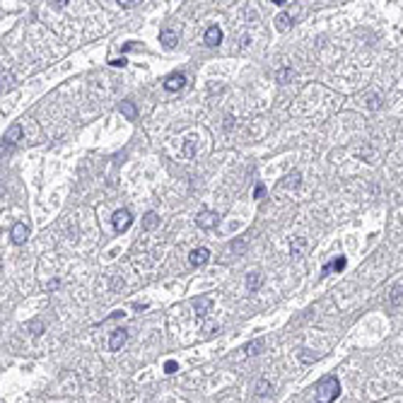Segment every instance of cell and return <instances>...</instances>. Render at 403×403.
<instances>
[{"label": "cell", "mask_w": 403, "mask_h": 403, "mask_svg": "<svg viewBox=\"0 0 403 403\" xmlns=\"http://www.w3.org/2000/svg\"><path fill=\"white\" fill-rule=\"evenodd\" d=\"M338 394H340L338 377L328 374L324 379H319V384H316V403H333L338 398Z\"/></svg>", "instance_id": "1"}, {"label": "cell", "mask_w": 403, "mask_h": 403, "mask_svg": "<svg viewBox=\"0 0 403 403\" xmlns=\"http://www.w3.org/2000/svg\"><path fill=\"white\" fill-rule=\"evenodd\" d=\"M111 225H114V229L116 232H126L131 225H133V215H131V210H126V208H121V210H116V213L111 215Z\"/></svg>", "instance_id": "2"}, {"label": "cell", "mask_w": 403, "mask_h": 403, "mask_svg": "<svg viewBox=\"0 0 403 403\" xmlns=\"http://www.w3.org/2000/svg\"><path fill=\"white\" fill-rule=\"evenodd\" d=\"M20 135H22V126H20V123H12V126L8 128V133L3 135V152L12 150V148H15V142L20 140Z\"/></svg>", "instance_id": "3"}, {"label": "cell", "mask_w": 403, "mask_h": 403, "mask_svg": "<svg viewBox=\"0 0 403 403\" xmlns=\"http://www.w3.org/2000/svg\"><path fill=\"white\" fill-rule=\"evenodd\" d=\"M184 85H186V75H184V72H179V70L164 78V89H167V92H179Z\"/></svg>", "instance_id": "4"}, {"label": "cell", "mask_w": 403, "mask_h": 403, "mask_svg": "<svg viewBox=\"0 0 403 403\" xmlns=\"http://www.w3.org/2000/svg\"><path fill=\"white\" fill-rule=\"evenodd\" d=\"M196 222H198V227H200V229H213V227H217L220 215L213 213V210H203V213L196 217Z\"/></svg>", "instance_id": "5"}, {"label": "cell", "mask_w": 403, "mask_h": 403, "mask_svg": "<svg viewBox=\"0 0 403 403\" xmlns=\"http://www.w3.org/2000/svg\"><path fill=\"white\" fill-rule=\"evenodd\" d=\"M10 239H12L15 244H24V242L29 239V227H27L24 222H15L12 229H10Z\"/></svg>", "instance_id": "6"}, {"label": "cell", "mask_w": 403, "mask_h": 403, "mask_svg": "<svg viewBox=\"0 0 403 403\" xmlns=\"http://www.w3.org/2000/svg\"><path fill=\"white\" fill-rule=\"evenodd\" d=\"M208 259H210V251H208L206 246H198V249H193V251L189 253L191 266H196V268H200V266H206Z\"/></svg>", "instance_id": "7"}, {"label": "cell", "mask_w": 403, "mask_h": 403, "mask_svg": "<svg viewBox=\"0 0 403 403\" xmlns=\"http://www.w3.org/2000/svg\"><path fill=\"white\" fill-rule=\"evenodd\" d=\"M210 307H213V295H203V297H198V300L193 302V309H196L198 319H206Z\"/></svg>", "instance_id": "8"}, {"label": "cell", "mask_w": 403, "mask_h": 403, "mask_svg": "<svg viewBox=\"0 0 403 403\" xmlns=\"http://www.w3.org/2000/svg\"><path fill=\"white\" fill-rule=\"evenodd\" d=\"M203 44L210 46V48L220 46V44H222V29H220V27H208L206 36H203Z\"/></svg>", "instance_id": "9"}, {"label": "cell", "mask_w": 403, "mask_h": 403, "mask_svg": "<svg viewBox=\"0 0 403 403\" xmlns=\"http://www.w3.org/2000/svg\"><path fill=\"white\" fill-rule=\"evenodd\" d=\"M126 340H128V328H116L109 338V348L111 350H121L123 345H126Z\"/></svg>", "instance_id": "10"}, {"label": "cell", "mask_w": 403, "mask_h": 403, "mask_svg": "<svg viewBox=\"0 0 403 403\" xmlns=\"http://www.w3.org/2000/svg\"><path fill=\"white\" fill-rule=\"evenodd\" d=\"M345 266H348V259H345V256H336L333 261L326 263L321 273H324V276H328V273H340V270H345Z\"/></svg>", "instance_id": "11"}, {"label": "cell", "mask_w": 403, "mask_h": 403, "mask_svg": "<svg viewBox=\"0 0 403 403\" xmlns=\"http://www.w3.org/2000/svg\"><path fill=\"white\" fill-rule=\"evenodd\" d=\"M176 41H179V36H176V32L172 29V27H164V29H159V44L167 48L176 46Z\"/></svg>", "instance_id": "12"}, {"label": "cell", "mask_w": 403, "mask_h": 403, "mask_svg": "<svg viewBox=\"0 0 403 403\" xmlns=\"http://www.w3.org/2000/svg\"><path fill=\"white\" fill-rule=\"evenodd\" d=\"M119 109H121V114H123V116H126L128 121L138 119V109H135V104L131 102V99H123V102L119 104Z\"/></svg>", "instance_id": "13"}, {"label": "cell", "mask_w": 403, "mask_h": 403, "mask_svg": "<svg viewBox=\"0 0 403 403\" xmlns=\"http://www.w3.org/2000/svg\"><path fill=\"white\" fill-rule=\"evenodd\" d=\"M261 283H263V278H261V273H256V270H251V273L246 276V290H249V292H256V290L261 287Z\"/></svg>", "instance_id": "14"}, {"label": "cell", "mask_w": 403, "mask_h": 403, "mask_svg": "<svg viewBox=\"0 0 403 403\" xmlns=\"http://www.w3.org/2000/svg\"><path fill=\"white\" fill-rule=\"evenodd\" d=\"M276 27H278V32H287V29L292 27V17L287 15V12H280V15L276 17Z\"/></svg>", "instance_id": "15"}, {"label": "cell", "mask_w": 403, "mask_h": 403, "mask_svg": "<svg viewBox=\"0 0 403 403\" xmlns=\"http://www.w3.org/2000/svg\"><path fill=\"white\" fill-rule=\"evenodd\" d=\"M263 350V340H251V343H246L244 350L242 353H246V355H259Z\"/></svg>", "instance_id": "16"}, {"label": "cell", "mask_w": 403, "mask_h": 403, "mask_svg": "<svg viewBox=\"0 0 403 403\" xmlns=\"http://www.w3.org/2000/svg\"><path fill=\"white\" fill-rule=\"evenodd\" d=\"M159 225V217H157V213H145V217H142V227L145 229H155Z\"/></svg>", "instance_id": "17"}, {"label": "cell", "mask_w": 403, "mask_h": 403, "mask_svg": "<svg viewBox=\"0 0 403 403\" xmlns=\"http://www.w3.org/2000/svg\"><path fill=\"white\" fill-rule=\"evenodd\" d=\"M302 251H304V239H297V242H292V249H290L292 259H300Z\"/></svg>", "instance_id": "18"}, {"label": "cell", "mask_w": 403, "mask_h": 403, "mask_svg": "<svg viewBox=\"0 0 403 403\" xmlns=\"http://www.w3.org/2000/svg\"><path fill=\"white\" fill-rule=\"evenodd\" d=\"M283 181H285V186H295V189H297V186H300V181H302V174H300V172H295V174L285 176Z\"/></svg>", "instance_id": "19"}, {"label": "cell", "mask_w": 403, "mask_h": 403, "mask_svg": "<svg viewBox=\"0 0 403 403\" xmlns=\"http://www.w3.org/2000/svg\"><path fill=\"white\" fill-rule=\"evenodd\" d=\"M253 198H256V200H263V198H266V186H263V184H256V186H253Z\"/></svg>", "instance_id": "20"}, {"label": "cell", "mask_w": 403, "mask_h": 403, "mask_svg": "<svg viewBox=\"0 0 403 403\" xmlns=\"http://www.w3.org/2000/svg\"><path fill=\"white\" fill-rule=\"evenodd\" d=\"M256 391H259V396H268L270 394V384L266 379L259 381V387H256Z\"/></svg>", "instance_id": "21"}, {"label": "cell", "mask_w": 403, "mask_h": 403, "mask_svg": "<svg viewBox=\"0 0 403 403\" xmlns=\"http://www.w3.org/2000/svg\"><path fill=\"white\" fill-rule=\"evenodd\" d=\"M292 75H295V72L290 70V68H283V70L278 72V82H283V85H285V82H287V80L292 78Z\"/></svg>", "instance_id": "22"}, {"label": "cell", "mask_w": 403, "mask_h": 403, "mask_svg": "<svg viewBox=\"0 0 403 403\" xmlns=\"http://www.w3.org/2000/svg\"><path fill=\"white\" fill-rule=\"evenodd\" d=\"M111 68H123V65H128V58L126 56H121V58H114V61H109Z\"/></svg>", "instance_id": "23"}, {"label": "cell", "mask_w": 403, "mask_h": 403, "mask_svg": "<svg viewBox=\"0 0 403 403\" xmlns=\"http://www.w3.org/2000/svg\"><path fill=\"white\" fill-rule=\"evenodd\" d=\"M176 370H179V364H176L174 360H167V362H164V372H167V374H172V372H176Z\"/></svg>", "instance_id": "24"}, {"label": "cell", "mask_w": 403, "mask_h": 403, "mask_svg": "<svg viewBox=\"0 0 403 403\" xmlns=\"http://www.w3.org/2000/svg\"><path fill=\"white\" fill-rule=\"evenodd\" d=\"M135 46H140V44H135V41H126V44L121 46V53H128V51H133Z\"/></svg>", "instance_id": "25"}, {"label": "cell", "mask_w": 403, "mask_h": 403, "mask_svg": "<svg viewBox=\"0 0 403 403\" xmlns=\"http://www.w3.org/2000/svg\"><path fill=\"white\" fill-rule=\"evenodd\" d=\"M3 85H5V89L12 87V75L10 72H3Z\"/></svg>", "instance_id": "26"}]
</instances>
